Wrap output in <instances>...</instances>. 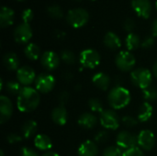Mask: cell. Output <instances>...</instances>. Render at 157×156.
Wrapping results in <instances>:
<instances>
[{"label": "cell", "instance_id": "cell-31", "mask_svg": "<svg viewBox=\"0 0 157 156\" xmlns=\"http://www.w3.org/2000/svg\"><path fill=\"white\" fill-rule=\"evenodd\" d=\"M60 57H61V60H63V63H65L66 64H69V65L75 64V62H76V58H75V53L70 50L62 51Z\"/></svg>", "mask_w": 157, "mask_h": 156}, {"label": "cell", "instance_id": "cell-3", "mask_svg": "<svg viewBox=\"0 0 157 156\" xmlns=\"http://www.w3.org/2000/svg\"><path fill=\"white\" fill-rule=\"evenodd\" d=\"M131 81L136 87L144 90L151 86L153 82V73L144 67L136 68L131 73Z\"/></svg>", "mask_w": 157, "mask_h": 156}, {"label": "cell", "instance_id": "cell-37", "mask_svg": "<svg viewBox=\"0 0 157 156\" xmlns=\"http://www.w3.org/2000/svg\"><path fill=\"white\" fill-rule=\"evenodd\" d=\"M6 141L10 144H16L22 141V136L17 133H10L6 136Z\"/></svg>", "mask_w": 157, "mask_h": 156}, {"label": "cell", "instance_id": "cell-28", "mask_svg": "<svg viewBox=\"0 0 157 156\" xmlns=\"http://www.w3.org/2000/svg\"><path fill=\"white\" fill-rule=\"evenodd\" d=\"M23 87H21V84L18 81L10 80L6 84V91L11 96H18Z\"/></svg>", "mask_w": 157, "mask_h": 156}, {"label": "cell", "instance_id": "cell-36", "mask_svg": "<svg viewBox=\"0 0 157 156\" xmlns=\"http://www.w3.org/2000/svg\"><path fill=\"white\" fill-rule=\"evenodd\" d=\"M123 156H145L144 150H142L140 147H133L129 150H126L123 152Z\"/></svg>", "mask_w": 157, "mask_h": 156}, {"label": "cell", "instance_id": "cell-35", "mask_svg": "<svg viewBox=\"0 0 157 156\" xmlns=\"http://www.w3.org/2000/svg\"><path fill=\"white\" fill-rule=\"evenodd\" d=\"M121 122L127 128H133V127H135L138 124V120H136L132 116L127 115V116H123L121 118Z\"/></svg>", "mask_w": 157, "mask_h": 156}, {"label": "cell", "instance_id": "cell-14", "mask_svg": "<svg viewBox=\"0 0 157 156\" xmlns=\"http://www.w3.org/2000/svg\"><path fill=\"white\" fill-rule=\"evenodd\" d=\"M13 114V104L9 97L2 95L0 97V123L4 124L10 120Z\"/></svg>", "mask_w": 157, "mask_h": 156}, {"label": "cell", "instance_id": "cell-33", "mask_svg": "<svg viewBox=\"0 0 157 156\" xmlns=\"http://www.w3.org/2000/svg\"><path fill=\"white\" fill-rule=\"evenodd\" d=\"M102 156H123V152L118 146H109L103 151Z\"/></svg>", "mask_w": 157, "mask_h": 156}, {"label": "cell", "instance_id": "cell-17", "mask_svg": "<svg viewBox=\"0 0 157 156\" xmlns=\"http://www.w3.org/2000/svg\"><path fill=\"white\" fill-rule=\"evenodd\" d=\"M78 125L85 130H91L98 124V118L90 112H85L81 114L77 120Z\"/></svg>", "mask_w": 157, "mask_h": 156}, {"label": "cell", "instance_id": "cell-1", "mask_svg": "<svg viewBox=\"0 0 157 156\" xmlns=\"http://www.w3.org/2000/svg\"><path fill=\"white\" fill-rule=\"evenodd\" d=\"M40 102L39 92L30 86H24L17 97V107L20 112L29 113L34 111Z\"/></svg>", "mask_w": 157, "mask_h": 156}, {"label": "cell", "instance_id": "cell-26", "mask_svg": "<svg viewBox=\"0 0 157 156\" xmlns=\"http://www.w3.org/2000/svg\"><path fill=\"white\" fill-rule=\"evenodd\" d=\"M24 53L28 59L31 61H36L40 55V49L35 43H29L24 49Z\"/></svg>", "mask_w": 157, "mask_h": 156}, {"label": "cell", "instance_id": "cell-24", "mask_svg": "<svg viewBox=\"0 0 157 156\" xmlns=\"http://www.w3.org/2000/svg\"><path fill=\"white\" fill-rule=\"evenodd\" d=\"M34 145L40 151H49L52 147V143L48 135L38 134L34 139Z\"/></svg>", "mask_w": 157, "mask_h": 156}, {"label": "cell", "instance_id": "cell-8", "mask_svg": "<svg viewBox=\"0 0 157 156\" xmlns=\"http://www.w3.org/2000/svg\"><path fill=\"white\" fill-rule=\"evenodd\" d=\"M99 122L101 126L106 130L115 131L120 127L119 115L112 109H107L100 113Z\"/></svg>", "mask_w": 157, "mask_h": 156}, {"label": "cell", "instance_id": "cell-18", "mask_svg": "<svg viewBox=\"0 0 157 156\" xmlns=\"http://www.w3.org/2000/svg\"><path fill=\"white\" fill-rule=\"evenodd\" d=\"M92 83L98 89L107 91L110 86V77L103 72H98L93 75Z\"/></svg>", "mask_w": 157, "mask_h": 156}, {"label": "cell", "instance_id": "cell-46", "mask_svg": "<svg viewBox=\"0 0 157 156\" xmlns=\"http://www.w3.org/2000/svg\"><path fill=\"white\" fill-rule=\"evenodd\" d=\"M0 156H5V154H4V152L1 150V152H0Z\"/></svg>", "mask_w": 157, "mask_h": 156}, {"label": "cell", "instance_id": "cell-10", "mask_svg": "<svg viewBox=\"0 0 157 156\" xmlns=\"http://www.w3.org/2000/svg\"><path fill=\"white\" fill-rule=\"evenodd\" d=\"M155 144V136L150 130H143L137 135V145L144 151H151Z\"/></svg>", "mask_w": 157, "mask_h": 156}, {"label": "cell", "instance_id": "cell-2", "mask_svg": "<svg viewBox=\"0 0 157 156\" xmlns=\"http://www.w3.org/2000/svg\"><path fill=\"white\" fill-rule=\"evenodd\" d=\"M132 97L130 91L123 86H115L109 92L108 101L113 109H122L131 102Z\"/></svg>", "mask_w": 157, "mask_h": 156}, {"label": "cell", "instance_id": "cell-30", "mask_svg": "<svg viewBox=\"0 0 157 156\" xmlns=\"http://www.w3.org/2000/svg\"><path fill=\"white\" fill-rule=\"evenodd\" d=\"M47 13L48 15L55 19H60L63 16V9L58 5H51L47 7Z\"/></svg>", "mask_w": 157, "mask_h": 156}, {"label": "cell", "instance_id": "cell-20", "mask_svg": "<svg viewBox=\"0 0 157 156\" xmlns=\"http://www.w3.org/2000/svg\"><path fill=\"white\" fill-rule=\"evenodd\" d=\"M15 12L12 8L7 6H2L0 10V26L2 28H7L14 23Z\"/></svg>", "mask_w": 157, "mask_h": 156}, {"label": "cell", "instance_id": "cell-21", "mask_svg": "<svg viewBox=\"0 0 157 156\" xmlns=\"http://www.w3.org/2000/svg\"><path fill=\"white\" fill-rule=\"evenodd\" d=\"M3 64L8 71H17L19 69V59L14 52H7L3 57Z\"/></svg>", "mask_w": 157, "mask_h": 156}, {"label": "cell", "instance_id": "cell-25", "mask_svg": "<svg viewBox=\"0 0 157 156\" xmlns=\"http://www.w3.org/2000/svg\"><path fill=\"white\" fill-rule=\"evenodd\" d=\"M38 130V124L35 120H29L24 122L21 127V133L25 139H29L33 137Z\"/></svg>", "mask_w": 157, "mask_h": 156}, {"label": "cell", "instance_id": "cell-27", "mask_svg": "<svg viewBox=\"0 0 157 156\" xmlns=\"http://www.w3.org/2000/svg\"><path fill=\"white\" fill-rule=\"evenodd\" d=\"M140 41H141L140 37L137 34L132 32L127 35V37L125 39V45H126L127 49L129 50V51H134L140 46Z\"/></svg>", "mask_w": 157, "mask_h": 156}, {"label": "cell", "instance_id": "cell-13", "mask_svg": "<svg viewBox=\"0 0 157 156\" xmlns=\"http://www.w3.org/2000/svg\"><path fill=\"white\" fill-rule=\"evenodd\" d=\"M60 59L61 57H59L56 52L52 51H47L42 53L40 57V63L46 70L53 71L59 66L61 61Z\"/></svg>", "mask_w": 157, "mask_h": 156}, {"label": "cell", "instance_id": "cell-11", "mask_svg": "<svg viewBox=\"0 0 157 156\" xmlns=\"http://www.w3.org/2000/svg\"><path fill=\"white\" fill-rule=\"evenodd\" d=\"M16 42L19 44L28 43L32 38V29L29 23H20L17 25L13 33Z\"/></svg>", "mask_w": 157, "mask_h": 156}, {"label": "cell", "instance_id": "cell-41", "mask_svg": "<svg viewBox=\"0 0 157 156\" xmlns=\"http://www.w3.org/2000/svg\"><path fill=\"white\" fill-rule=\"evenodd\" d=\"M154 44H155L154 36H149V37H146V38L143 40L141 46H142L144 49H150V48H152V47L154 46Z\"/></svg>", "mask_w": 157, "mask_h": 156}, {"label": "cell", "instance_id": "cell-22", "mask_svg": "<svg viewBox=\"0 0 157 156\" xmlns=\"http://www.w3.org/2000/svg\"><path fill=\"white\" fill-rule=\"evenodd\" d=\"M153 113H154L153 106L149 102H144L139 108L137 119L140 122H146L152 118Z\"/></svg>", "mask_w": 157, "mask_h": 156}, {"label": "cell", "instance_id": "cell-38", "mask_svg": "<svg viewBox=\"0 0 157 156\" xmlns=\"http://www.w3.org/2000/svg\"><path fill=\"white\" fill-rule=\"evenodd\" d=\"M21 17L24 23H29L32 20L33 18V11L30 8H27L25 10H23L22 14H21Z\"/></svg>", "mask_w": 157, "mask_h": 156}, {"label": "cell", "instance_id": "cell-5", "mask_svg": "<svg viewBox=\"0 0 157 156\" xmlns=\"http://www.w3.org/2000/svg\"><path fill=\"white\" fill-rule=\"evenodd\" d=\"M79 62L84 68L94 69L99 65L101 56L98 51L94 49H85L80 52Z\"/></svg>", "mask_w": 157, "mask_h": 156}, {"label": "cell", "instance_id": "cell-49", "mask_svg": "<svg viewBox=\"0 0 157 156\" xmlns=\"http://www.w3.org/2000/svg\"><path fill=\"white\" fill-rule=\"evenodd\" d=\"M155 6H156V8H157V1H156V5H155Z\"/></svg>", "mask_w": 157, "mask_h": 156}, {"label": "cell", "instance_id": "cell-45", "mask_svg": "<svg viewBox=\"0 0 157 156\" xmlns=\"http://www.w3.org/2000/svg\"><path fill=\"white\" fill-rule=\"evenodd\" d=\"M41 156H61L60 154H58L57 153H55V152H47V153H45L44 154H42Z\"/></svg>", "mask_w": 157, "mask_h": 156}, {"label": "cell", "instance_id": "cell-32", "mask_svg": "<svg viewBox=\"0 0 157 156\" xmlns=\"http://www.w3.org/2000/svg\"><path fill=\"white\" fill-rule=\"evenodd\" d=\"M88 107H89L90 110L92 112H95V113H99L100 114V113H102L104 111L102 102L98 98H96V97L90 98L88 100Z\"/></svg>", "mask_w": 157, "mask_h": 156}, {"label": "cell", "instance_id": "cell-34", "mask_svg": "<svg viewBox=\"0 0 157 156\" xmlns=\"http://www.w3.org/2000/svg\"><path fill=\"white\" fill-rule=\"evenodd\" d=\"M109 138V132L107 131H100L95 135L94 141H95L96 143L103 144V143L108 142Z\"/></svg>", "mask_w": 157, "mask_h": 156}, {"label": "cell", "instance_id": "cell-7", "mask_svg": "<svg viewBox=\"0 0 157 156\" xmlns=\"http://www.w3.org/2000/svg\"><path fill=\"white\" fill-rule=\"evenodd\" d=\"M115 63L121 71L129 72L134 68L136 64V59L131 51H121L117 54L115 58Z\"/></svg>", "mask_w": 157, "mask_h": 156}, {"label": "cell", "instance_id": "cell-19", "mask_svg": "<svg viewBox=\"0 0 157 156\" xmlns=\"http://www.w3.org/2000/svg\"><path fill=\"white\" fill-rule=\"evenodd\" d=\"M52 121L59 126H63L68 120V112L63 106H58L52 111Z\"/></svg>", "mask_w": 157, "mask_h": 156}, {"label": "cell", "instance_id": "cell-9", "mask_svg": "<svg viewBox=\"0 0 157 156\" xmlns=\"http://www.w3.org/2000/svg\"><path fill=\"white\" fill-rule=\"evenodd\" d=\"M116 144L121 150H129L131 148L136 147L137 145V136L132 134L130 131H121L116 138Z\"/></svg>", "mask_w": 157, "mask_h": 156}, {"label": "cell", "instance_id": "cell-42", "mask_svg": "<svg viewBox=\"0 0 157 156\" xmlns=\"http://www.w3.org/2000/svg\"><path fill=\"white\" fill-rule=\"evenodd\" d=\"M20 156H40L39 154L31 149V148H29V147H22L21 150H20Z\"/></svg>", "mask_w": 157, "mask_h": 156}, {"label": "cell", "instance_id": "cell-43", "mask_svg": "<svg viewBox=\"0 0 157 156\" xmlns=\"http://www.w3.org/2000/svg\"><path fill=\"white\" fill-rule=\"evenodd\" d=\"M152 33L154 37H157V18L153 22L152 25Z\"/></svg>", "mask_w": 157, "mask_h": 156}, {"label": "cell", "instance_id": "cell-4", "mask_svg": "<svg viewBox=\"0 0 157 156\" xmlns=\"http://www.w3.org/2000/svg\"><path fill=\"white\" fill-rule=\"evenodd\" d=\"M89 19L88 12L81 7L70 9L66 16V21L73 28L78 29L84 27Z\"/></svg>", "mask_w": 157, "mask_h": 156}, {"label": "cell", "instance_id": "cell-29", "mask_svg": "<svg viewBox=\"0 0 157 156\" xmlns=\"http://www.w3.org/2000/svg\"><path fill=\"white\" fill-rule=\"evenodd\" d=\"M143 97L146 102L157 100V88L155 86H149L143 90Z\"/></svg>", "mask_w": 157, "mask_h": 156}, {"label": "cell", "instance_id": "cell-48", "mask_svg": "<svg viewBox=\"0 0 157 156\" xmlns=\"http://www.w3.org/2000/svg\"><path fill=\"white\" fill-rule=\"evenodd\" d=\"M75 1H81V0H75Z\"/></svg>", "mask_w": 157, "mask_h": 156}, {"label": "cell", "instance_id": "cell-40", "mask_svg": "<svg viewBox=\"0 0 157 156\" xmlns=\"http://www.w3.org/2000/svg\"><path fill=\"white\" fill-rule=\"evenodd\" d=\"M69 98H70V95H69L68 92H66V91L61 92L59 94V96H58V101L60 103V106H63L64 107V105L68 102Z\"/></svg>", "mask_w": 157, "mask_h": 156}, {"label": "cell", "instance_id": "cell-47", "mask_svg": "<svg viewBox=\"0 0 157 156\" xmlns=\"http://www.w3.org/2000/svg\"><path fill=\"white\" fill-rule=\"evenodd\" d=\"M17 1H24V0H17Z\"/></svg>", "mask_w": 157, "mask_h": 156}, {"label": "cell", "instance_id": "cell-39", "mask_svg": "<svg viewBox=\"0 0 157 156\" xmlns=\"http://www.w3.org/2000/svg\"><path fill=\"white\" fill-rule=\"evenodd\" d=\"M123 27H124V29L126 31H128L129 33H132V31L135 28V22L132 18H130V17L126 18L124 23H123Z\"/></svg>", "mask_w": 157, "mask_h": 156}, {"label": "cell", "instance_id": "cell-16", "mask_svg": "<svg viewBox=\"0 0 157 156\" xmlns=\"http://www.w3.org/2000/svg\"><path fill=\"white\" fill-rule=\"evenodd\" d=\"M77 154L79 156H98V148L95 142L87 140L80 144Z\"/></svg>", "mask_w": 157, "mask_h": 156}, {"label": "cell", "instance_id": "cell-50", "mask_svg": "<svg viewBox=\"0 0 157 156\" xmlns=\"http://www.w3.org/2000/svg\"><path fill=\"white\" fill-rule=\"evenodd\" d=\"M93 1H94V0H93Z\"/></svg>", "mask_w": 157, "mask_h": 156}, {"label": "cell", "instance_id": "cell-12", "mask_svg": "<svg viewBox=\"0 0 157 156\" xmlns=\"http://www.w3.org/2000/svg\"><path fill=\"white\" fill-rule=\"evenodd\" d=\"M36 78V73L30 66L25 65L19 67V69L17 71V79L22 86H29L35 82Z\"/></svg>", "mask_w": 157, "mask_h": 156}, {"label": "cell", "instance_id": "cell-6", "mask_svg": "<svg viewBox=\"0 0 157 156\" xmlns=\"http://www.w3.org/2000/svg\"><path fill=\"white\" fill-rule=\"evenodd\" d=\"M34 84H35V89L39 93L48 94L51 91H52L53 88L55 87L56 79L53 75L48 73H44L37 76Z\"/></svg>", "mask_w": 157, "mask_h": 156}, {"label": "cell", "instance_id": "cell-23", "mask_svg": "<svg viewBox=\"0 0 157 156\" xmlns=\"http://www.w3.org/2000/svg\"><path fill=\"white\" fill-rule=\"evenodd\" d=\"M104 44L109 50L115 51V50L121 48V40L120 37L116 33H114L112 31H109L104 37Z\"/></svg>", "mask_w": 157, "mask_h": 156}, {"label": "cell", "instance_id": "cell-44", "mask_svg": "<svg viewBox=\"0 0 157 156\" xmlns=\"http://www.w3.org/2000/svg\"><path fill=\"white\" fill-rule=\"evenodd\" d=\"M152 73H153V75L157 79V61L154 63V66H153V69H152Z\"/></svg>", "mask_w": 157, "mask_h": 156}, {"label": "cell", "instance_id": "cell-15", "mask_svg": "<svg viewBox=\"0 0 157 156\" xmlns=\"http://www.w3.org/2000/svg\"><path fill=\"white\" fill-rule=\"evenodd\" d=\"M132 6L136 14L143 18H148L151 15L152 4L150 0H132Z\"/></svg>", "mask_w": 157, "mask_h": 156}]
</instances>
